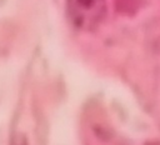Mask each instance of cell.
<instances>
[{"label": "cell", "mask_w": 160, "mask_h": 145, "mask_svg": "<svg viewBox=\"0 0 160 145\" xmlns=\"http://www.w3.org/2000/svg\"><path fill=\"white\" fill-rule=\"evenodd\" d=\"M70 20L82 30L95 28L105 14V0H66Z\"/></svg>", "instance_id": "obj_1"}, {"label": "cell", "mask_w": 160, "mask_h": 145, "mask_svg": "<svg viewBox=\"0 0 160 145\" xmlns=\"http://www.w3.org/2000/svg\"><path fill=\"white\" fill-rule=\"evenodd\" d=\"M11 145H28V144H26V140H25L22 136H16V138L12 140Z\"/></svg>", "instance_id": "obj_2"}]
</instances>
